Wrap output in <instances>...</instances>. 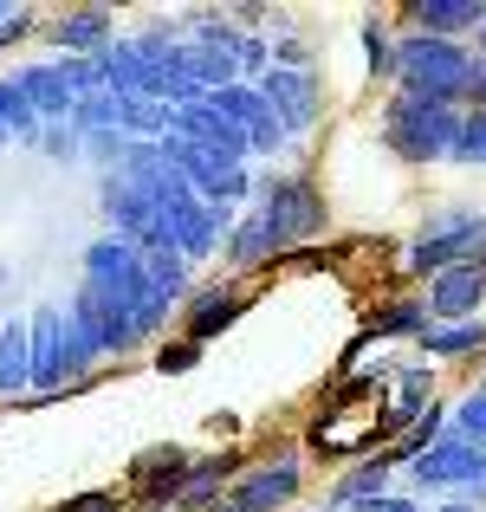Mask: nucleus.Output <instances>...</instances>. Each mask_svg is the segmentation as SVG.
<instances>
[{"instance_id": "nucleus-1", "label": "nucleus", "mask_w": 486, "mask_h": 512, "mask_svg": "<svg viewBox=\"0 0 486 512\" xmlns=\"http://www.w3.org/2000/svg\"><path fill=\"white\" fill-rule=\"evenodd\" d=\"M396 65H402V91L409 98H435V104H454L480 78V59H467L454 39H409Z\"/></svg>"}, {"instance_id": "nucleus-2", "label": "nucleus", "mask_w": 486, "mask_h": 512, "mask_svg": "<svg viewBox=\"0 0 486 512\" xmlns=\"http://www.w3.org/2000/svg\"><path fill=\"white\" fill-rule=\"evenodd\" d=\"M389 143H396V156H409V163H428V156H448L454 137H461V117H454V104H435V98H409L402 91L396 104H389Z\"/></svg>"}, {"instance_id": "nucleus-3", "label": "nucleus", "mask_w": 486, "mask_h": 512, "mask_svg": "<svg viewBox=\"0 0 486 512\" xmlns=\"http://www.w3.org/2000/svg\"><path fill=\"white\" fill-rule=\"evenodd\" d=\"M422 273H448V266H486V221L474 214H435V221L422 227V240H415L409 253Z\"/></svg>"}, {"instance_id": "nucleus-4", "label": "nucleus", "mask_w": 486, "mask_h": 512, "mask_svg": "<svg viewBox=\"0 0 486 512\" xmlns=\"http://www.w3.org/2000/svg\"><path fill=\"white\" fill-rule=\"evenodd\" d=\"M260 221L273 227V240L286 247V240H305V234H318V221H324V201L312 195V182H266L260 188Z\"/></svg>"}, {"instance_id": "nucleus-5", "label": "nucleus", "mask_w": 486, "mask_h": 512, "mask_svg": "<svg viewBox=\"0 0 486 512\" xmlns=\"http://www.w3.org/2000/svg\"><path fill=\"white\" fill-rule=\"evenodd\" d=\"M253 91H260L266 117H273L279 130H305V124L318 117V91H312V78L292 72V65H273V72H266Z\"/></svg>"}, {"instance_id": "nucleus-6", "label": "nucleus", "mask_w": 486, "mask_h": 512, "mask_svg": "<svg viewBox=\"0 0 486 512\" xmlns=\"http://www.w3.org/2000/svg\"><path fill=\"white\" fill-rule=\"evenodd\" d=\"M188 467H195V461H188L182 448H150V454H137V461H130V500H137V506H175Z\"/></svg>"}, {"instance_id": "nucleus-7", "label": "nucleus", "mask_w": 486, "mask_h": 512, "mask_svg": "<svg viewBox=\"0 0 486 512\" xmlns=\"http://www.w3.org/2000/svg\"><path fill=\"white\" fill-rule=\"evenodd\" d=\"M156 214H162L169 247H182V253H214V234L227 227V208H208V201H195V195L169 201V208H156Z\"/></svg>"}, {"instance_id": "nucleus-8", "label": "nucleus", "mask_w": 486, "mask_h": 512, "mask_svg": "<svg viewBox=\"0 0 486 512\" xmlns=\"http://www.w3.org/2000/svg\"><path fill=\"white\" fill-rule=\"evenodd\" d=\"M26 363H33V389H59V376H65V318L59 312H39L26 325Z\"/></svg>"}, {"instance_id": "nucleus-9", "label": "nucleus", "mask_w": 486, "mask_h": 512, "mask_svg": "<svg viewBox=\"0 0 486 512\" xmlns=\"http://www.w3.org/2000/svg\"><path fill=\"white\" fill-rule=\"evenodd\" d=\"M415 474L435 480V487H448V480L480 487V480H486V461H480V448H467V441H441V448H422V454H415Z\"/></svg>"}, {"instance_id": "nucleus-10", "label": "nucleus", "mask_w": 486, "mask_h": 512, "mask_svg": "<svg viewBox=\"0 0 486 512\" xmlns=\"http://www.w3.org/2000/svg\"><path fill=\"white\" fill-rule=\"evenodd\" d=\"M480 299H486V266H448V273H435V292H428L441 318H474Z\"/></svg>"}, {"instance_id": "nucleus-11", "label": "nucleus", "mask_w": 486, "mask_h": 512, "mask_svg": "<svg viewBox=\"0 0 486 512\" xmlns=\"http://www.w3.org/2000/svg\"><path fill=\"white\" fill-rule=\"evenodd\" d=\"M292 493H299V467H292V461H279V467H266V474L240 480L227 506H234V512H273L279 500H292Z\"/></svg>"}, {"instance_id": "nucleus-12", "label": "nucleus", "mask_w": 486, "mask_h": 512, "mask_svg": "<svg viewBox=\"0 0 486 512\" xmlns=\"http://www.w3.org/2000/svg\"><path fill=\"white\" fill-rule=\"evenodd\" d=\"M240 312H247V299H240L234 286H208L195 305H188V344L214 338V331H221V325H234Z\"/></svg>"}, {"instance_id": "nucleus-13", "label": "nucleus", "mask_w": 486, "mask_h": 512, "mask_svg": "<svg viewBox=\"0 0 486 512\" xmlns=\"http://www.w3.org/2000/svg\"><path fill=\"white\" fill-rule=\"evenodd\" d=\"M13 85L26 91V104H33V117H39V111H46V117H72V91H65L59 65H33V72H20Z\"/></svg>"}, {"instance_id": "nucleus-14", "label": "nucleus", "mask_w": 486, "mask_h": 512, "mask_svg": "<svg viewBox=\"0 0 486 512\" xmlns=\"http://www.w3.org/2000/svg\"><path fill=\"white\" fill-rule=\"evenodd\" d=\"M59 46L65 52H104L111 46V13L104 7H78L59 20Z\"/></svg>"}, {"instance_id": "nucleus-15", "label": "nucleus", "mask_w": 486, "mask_h": 512, "mask_svg": "<svg viewBox=\"0 0 486 512\" xmlns=\"http://www.w3.org/2000/svg\"><path fill=\"white\" fill-rule=\"evenodd\" d=\"M234 474V454H221V461H201V467H188V480H182V493H175V506H188V512H208V500H221V480Z\"/></svg>"}, {"instance_id": "nucleus-16", "label": "nucleus", "mask_w": 486, "mask_h": 512, "mask_svg": "<svg viewBox=\"0 0 486 512\" xmlns=\"http://www.w3.org/2000/svg\"><path fill=\"white\" fill-rule=\"evenodd\" d=\"M415 20H422L428 33H467V26H486V7L480 0H422Z\"/></svg>"}, {"instance_id": "nucleus-17", "label": "nucleus", "mask_w": 486, "mask_h": 512, "mask_svg": "<svg viewBox=\"0 0 486 512\" xmlns=\"http://www.w3.org/2000/svg\"><path fill=\"white\" fill-rule=\"evenodd\" d=\"M33 383V363H26V325L13 318L7 331H0V396H13V389Z\"/></svg>"}, {"instance_id": "nucleus-18", "label": "nucleus", "mask_w": 486, "mask_h": 512, "mask_svg": "<svg viewBox=\"0 0 486 512\" xmlns=\"http://www.w3.org/2000/svg\"><path fill=\"white\" fill-rule=\"evenodd\" d=\"M227 253H234V266H260V260H273V253H279V240H273V227H266L260 214H247Z\"/></svg>"}, {"instance_id": "nucleus-19", "label": "nucleus", "mask_w": 486, "mask_h": 512, "mask_svg": "<svg viewBox=\"0 0 486 512\" xmlns=\"http://www.w3.org/2000/svg\"><path fill=\"white\" fill-rule=\"evenodd\" d=\"M383 480H389V461H370V467H357V474H344V487H337V506H370V500H383Z\"/></svg>"}, {"instance_id": "nucleus-20", "label": "nucleus", "mask_w": 486, "mask_h": 512, "mask_svg": "<svg viewBox=\"0 0 486 512\" xmlns=\"http://www.w3.org/2000/svg\"><path fill=\"white\" fill-rule=\"evenodd\" d=\"M0 130H7V143H13V137H33V130H39L33 104H26V91L13 85V78H0Z\"/></svg>"}, {"instance_id": "nucleus-21", "label": "nucleus", "mask_w": 486, "mask_h": 512, "mask_svg": "<svg viewBox=\"0 0 486 512\" xmlns=\"http://www.w3.org/2000/svg\"><path fill=\"white\" fill-rule=\"evenodd\" d=\"M72 117L78 124H91V137H98V130H124V98H111V91H98V98H78L72 104Z\"/></svg>"}, {"instance_id": "nucleus-22", "label": "nucleus", "mask_w": 486, "mask_h": 512, "mask_svg": "<svg viewBox=\"0 0 486 512\" xmlns=\"http://www.w3.org/2000/svg\"><path fill=\"white\" fill-rule=\"evenodd\" d=\"M422 344H428V350H441V357H467V350H480V344H486V325H480V318H467V325H454V331H428Z\"/></svg>"}, {"instance_id": "nucleus-23", "label": "nucleus", "mask_w": 486, "mask_h": 512, "mask_svg": "<svg viewBox=\"0 0 486 512\" xmlns=\"http://www.w3.org/2000/svg\"><path fill=\"white\" fill-rule=\"evenodd\" d=\"M454 156H461V163H486V111L461 117V137H454Z\"/></svg>"}, {"instance_id": "nucleus-24", "label": "nucleus", "mask_w": 486, "mask_h": 512, "mask_svg": "<svg viewBox=\"0 0 486 512\" xmlns=\"http://www.w3.org/2000/svg\"><path fill=\"white\" fill-rule=\"evenodd\" d=\"M201 363V344H188V338H175V344H162L156 350V370L169 376V370H195Z\"/></svg>"}, {"instance_id": "nucleus-25", "label": "nucleus", "mask_w": 486, "mask_h": 512, "mask_svg": "<svg viewBox=\"0 0 486 512\" xmlns=\"http://www.w3.org/2000/svg\"><path fill=\"white\" fill-rule=\"evenodd\" d=\"M52 512H124V500H117V493H78V500H65Z\"/></svg>"}, {"instance_id": "nucleus-26", "label": "nucleus", "mask_w": 486, "mask_h": 512, "mask_svg": "<svg viewBox=\"0 0 486 512\" xmlns=\"http://www.w3.org/2000/svg\"><path fill=\"white\" fill-rule=\"evenodd\" d=\"M279 143H286V130H279V124H273V117H260V124H253V130H247V150H260V156H273V150H279Z\"/></svg>"}, {"instance_id": "nucleus-27", "label": "nucleus", "mask_w": 486, "mask_h": 512, "mask_svg": "<svg viewBox=\"0 0 486 512\" xmlns=\"http://www.w3.org/2000/svg\"><path fill=\"white\" fill-rule=\"evenodd\" d=\"M422 325V305H389L383 318H376V331H415Z\"/></svg>"}, {"instance_id": "nucleus-28", "label": "nucleus", "mask_w": 486, "mask_h": 512, "mask_svg": "<svg viewBox=\"0 0 486 512\" xmlns=\"http://www.w3.org/2000/svg\"><path fill=\"white\" fill-rule=\"evenodd\" d=\"M91 156H98V163H117V169H124V137H117V130H98V137H91Z\"/></svg>"}, {"instance_id": "nucleus-29", "label": "nucleus", "mask_w": 486, "mask_h": 512, "mask_svg": "<svg viewBox=\"0 0 486 512\" xmlns=\"http://www.w3.org/2000/svg\"><path fill=\"white\" fill-rule=\"evenodd\" d=\"M46 156H78V130L52 124V130H46Z\"/></svg>"}, {"instance_id": "nucleus-30", "label": "nucleus", "mask_w": 486, "mask_h": 512, "mask_svg": "<svg viewBox=\"0 0 486 512\" xmlns=\"http://www.w3.org/2000/svg\"><path fill=\"white\" fill-rule=\"evenodd\" d=\"M363 46H370V65L383 72V65H389V33H383L376 20H370V33H363Z\"/></svg>"}, {"instance_id": "nucleus-31", "label": "nucleus", "mask_w": 486, "mask_h": 512, "mask_svg": "<svg viewBox=\"0 0 486 512\" xmlns=\"http://www.w3.org/2000/svg\"><path fill=\"white\" fill-rule=\"evenodd\" d=\"M474 91H480V111H486V59H480V78H474Z\"/></svg>"}, {"instance_id": "nucleus-32", "label": "nucleus", "mask_w": 486, "mask_h": 512, "mask_svg": "<svg viewBox=\"0 0 486 512\" xmlns=\"http://www.w3.org/2000/svg\"><path fill=\"white\" fill-rule=\"evenodd\" d=\"M441 512H474V506H441Z\"/></svg>"}, {"instance_id": "nucleus-33", "label": "nucleus", "mask_w": 486, "mask_h": 512, "mask_svg": "<svg viewBox=\"0 0 486 512\" xmlns=\"http://www.w3.org/2000/svg\"><path fill=\"white\" fill-rule=\"evenodd\" d=\"M208 512H234V506H208Z\"/></svg>"}, {"instance_id": "nucleus-34", "label": "nucleus", "mask_w": 486, "mask_h": 512, "mask_svg": "<svg viewBox=\"0 0 486 512\" xmlns=\"http://www.w3.org/2000/svg\"><path fill=\"white\" fill-rule=\"evenodd\" d=\"M0 143H7V130H0Z\"/></svg>"}, {"instance_id": "nucleus-35", "label": "nucleus", "mask_w": 486, "mask_h": 512, "mask_svg": "<svg viewBox=\"0 0 486 512\" xmlns=\"http://www.w3.org/2000/svg\"><path fill=\"white\" fill-rule=\"evenodd\" d=\"M480 46H486V33H480Z\"/></svg>"}]
</instances>
